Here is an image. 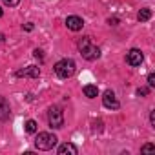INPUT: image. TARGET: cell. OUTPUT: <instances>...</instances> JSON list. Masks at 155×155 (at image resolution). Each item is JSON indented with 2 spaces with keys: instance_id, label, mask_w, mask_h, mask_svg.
Here are the masks:
<instances>
[{
  "instance_id": "obj_6",
  "label": "cell",
  "mask_w": 155,
  "mask_h": 155,
  "mask_svg": "<svg viewBox=\"0 0 155 155\" xmlns=\"http://www.w3.org/2000/svg\"><path fill=\"white\" fill-rule=\"evenodd\" d=\"M126 60H128V64H130V66H140V64H142V60H144V55H142V51H140V49H130V53H128Z\"/></svg>"
},
{
  "instance_id": "obj_5",
  "label": "cell",
  "mask_w": 155,
  "mask_h": 155,
  "mask_svg": "<svg viewBox=\"0 0 155 155\" xmlns=\"http://www.w3.org/2000/svg\"><path fill=\"white\" fill-rule=\"evenodd\" d=\"M102 104L106 106V108H110V110H119V101L115 99V93L111 91V90H106L104 91V95H102Z\"/></svg>"
},
{
  "instance_id": "obj_17",
  "label": "cell",
  "mask_w": 155,
  "mask_h": 155,
  "mask_svg": "<svg viewBox=\"0 0 155 155\" xmlns=\"http://www.w3.org/2000/svg\"><path fill=\"white\" fill-rule=\"evenodd\" d=\"M148 88H140V90H137V95H148Z\"/></svg>"
},
{
  "instance_id": "obj_20",
  "label": "cell",
  "mask_w": 155,
  "mask_h": 155,
  "mask_svg": "<svg viewBox=\"0 0 155 155\" xmlns=\"http://www.w3.org/2000/svg\"><path fill=\"white\" fill-rule=\"evenodd\" d=\"M150 120H151V124H155V115H153V111H151V115H150Z\"/></svg>"
},
{
  "instance_id": "obj_15",
  "label": "cell",
  "mask_w": 155,
  "mask_h": 155,
  "mask_svg": "<svg viewBox=\"0 0 155 155\" xmlns=\"http://www.w3.org/2000/svg\"><path fill=\"white\" fill-rule=\"evenodd\" d=\"M148 84H150V88H153V86H155V75H153V73H150V75H148Z\"/></svg>"
},
{
  "instance_id": "obj_13",
  "label": "cell",
  "mask_w": 155,
  "mask_h": 155,
  "mask_svg": "<svg viewBox=\"0 0 155 155\" xmlns=\"http://www.w3.org/2000/svg\"><path fill=\"white\" fill-rule=\"evenodd\" d=\"M24 126H26V131H28V133H35V131H37V122H35V120H31V119H29V120H26V124H24Z\"/></svg>"
},
{
  "instance_id": "obj_8",
  "label": "cell",
  "mask_w": 155,
  "mask_h": 155,
  "mask_svg": "<svg viewBox=\"0 0 155 155\" xmlns=\"http://www.w3.org/2000/svg\"><path fill=\"white\" fill-rule=\"evenodd\" d=\"M38 75H40V69L37 66H28V68L17 71V77H33V79H37Z\"/></svg>"
},
{
  "instance_id": "obj_21",
  "label": "cell",
  "mask_w": 155,
  "mask_h": 155,
  "mask_svg": "<svg viewBox=\"0 0 155 155\" xmlns=\"http://www.w3.org/2000/svg\"><path fill=\"white\" fill-rule=\"evenodd\" d=\"M0 17H2V9H0Z\"/></svg>"
},
{
  "instance_id": "obj_14",
  "label": "cell",
  "mask_w": 155,
  "mask_h": 155,
  "mask_svg": "<svg viewBox=\"0 0 155 155\" xmlns=\"http://www.w3.org/2000/svg\"><path fill=\"white\" fill-rule=\"evenodd\" d=\"M18 2H20V0H4V4H6V6H9V8L18 6Z\"/></svg>"
},
{
  "instance_id": "obj_9",
  "label": "cell",
  "mask_w": 155,
  "mask_h": 155,
  "mask_svg": "<svg viewBox=\"0 0 155 155\" xmlns=\"http://www.w3.org/2000/svg\"><path fill=\"white\" fill-rule=\"evenodd\" d=\"M9 102L6 101V97H0V120H8L9 119Z\"/></svg>"
},
{
  "instance_id": "obj_22",
  "label": "cell",
  "mask_w": 155,
  "mask_h": 155,
  "mask_svg": "<svg viewBox=\"0 0 155 155\" xmlns=\"http://www.w3.org/2000/svg\"><path fill=\"white\" fill-rule=\"evenodd\" d=\"M0 40H2V35H0Z\"/></svg>"
},
{
  "instance_id": "obj_1",
  "label": "cell",
  "mask_w": 155,
  "mask_h": 155,
  "mask_svg": "<svg viewBox=\"0 0 155 155\" xmlns=\"http://www.w3.org/2000/svg\"><path fill=\"white\" fill-rule=\"evenodd\" d=\"M79 49H81V53H82V57H84L86 60H95V58L101 57V49H99L97 46H93L88 37L79 42Z\"/></svg>"
},
{
  "instance_id": "obj_12",
  "label": "cell",
  "mask_w": 155,
  "mask_h": 155,
  "mask_svg": "<svg viewBox=\"0 0 155 155\" xmlns=\"http://www.w3.org/2000/svg\"><path fill=\"white\" fill-rule=\"evenodd\" d=\"M137 18H139L140 22H146V20H150V18H151V9H150V8H142V9L139 11Z\"/></svg>"
},
{
  "instance_id": "obj_16",
  "label": "cell",
  "mask_w": 155,
  "mask_h": 155,
  "mask_svg": "<svg viewBox=\"0 0 155 155\" xmlns=\"http://www.w3.org/2000/svg\"><path fill=\"white\" fill-rule=\"evenodd\" d=\"M153 150H155L153 144H146V146H142V151H144V153H146V151H153Z\"/></svg>"
},
{
  "instance_id": "obj_19",
  "label": "cell",
  "mask_w": 155,
  "mask_h": 155,
  "mask_svg": "<svg viewBox=\"0 0 155 155\" xmlns=\"http://www.w3.org/2000/svg\"><path fill=\"white\" fill-rule=\"evenodd\" d=\"M35 57H37V58H42V51H40V49H35Z\"/></svg>"
},
{
  "instance_id": "obj_11",
  "label": "cell",
  "mask_w": 155,
  "mask_h": 155,
  "mask_svg": "<svg viewBox=\"0 0 155 155\" xmlns=\"http://www.w3.org/2000/svg\"><path fill=\"white\" fill-rule=\"evenodd\" d=\"M84 95H86L88 99H95V97L99 95V90H97V86H93V84H88V86H84Z\"/></svg>"
},
{
  "instance_id": "obj_2",
  "label": "cell",
  "mask_w": 155,
  "mask_h": 155,
  "mask_svg": "<svg viewBox=\"0 0 155 155\" xmlns=\"http://www.w3.org/2000/svg\"><path fill=\"white\" fill-rule=\"evenodd\" d=\"M55 73L60 77V79H69V77L75 73V62L71 58H62L55 64Z\"/></svg>"
},
{
  "instance_id": "obj_10",
  "label": "cell",
  "mask_w": 155,
  "mask_h": 155,
  "mask_svg": "<svg viewBox=\"0 0 155 155\" xmlns=\"http://www.w3.org/2000/svg\"><path fill=\"white\" fill-rule=\"evenodd\" d=\"M77 153H79V148L71 142H66L58 148V155H77Z\"/></svg>"
},
{
  "instance_id": "obj_3",
  "label": "cell",
  "mask_w": 155,
  "mask_h": 155,
  "mask_svg": "<svg viewBox=\"0 0 155 155\" xmlns=\"http://www.w3.org/2000/svg\"><path fill=\"white\" fill-rule=\"evenodd\" d=\"M55 144H57V137H55V135H51V133H46V131L38 133V135H37V139H35V146H37L38 150H44V151L51 150Z\"/></svg>"
},
{
  "instance_id": "obj_18",
  "label": "cell",
  "mask_w": 155,
  "mask_h": 155,
  "mask_svg": "<svg viewBox=\"0 0 155 155\" xmlns=\"http://www.w3.org/2000/svg\"><path fill=\"white\" fill-rule=\"evenodd\" d=\"M24 29H26V31H33V24H31V22H28V24L24 26Z\"/></svg>"
},
{
  "instance_id": "obj_4",
  "label": "cell",
  "mask_w": 155,
  "mask_h": 155,
  "mask_svg": "<svg viewBox=\"0 0 155 155\" xmlns=\"http://www.w3.org/2000/svg\"><path fill=\"white\" fill-rule=\"evenodd\" d=\"M48 120H49V126L51 128H62L64 126V115H62V110L58 106H51L49 111H48Z\"/></svg>"
},
{
  "instance_id": "obj_7",
  "label": "cell",
  "mask_w": 155,
  "mask_h": 155,
  "mask_svg": "<svg viewBox=\"0 0 155 155\" xmlns=\"http://www.w3.org/2000/svg\"><path fill=\"white\" fill-rule=\"evenodd\" d=\"M66 26H68V29H71V31H81L82 26H84V20H82L81 17H68V18H66Z\"/></svg>"
}]
</instances>
